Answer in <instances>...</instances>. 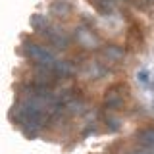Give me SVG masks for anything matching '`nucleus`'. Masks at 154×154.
<instances>
[{
    "instance_id": "nucleus-1",
    "label": "nucleus",
    "mask_w": 154,
    "mask_h": 154,
    "mask_svg": "<svg viewBox=\"0 0 154 154\" xmlns=\"http://www.w3.org/2000/svg\"><path fill=\"white\" fill-rule=\"evenodd\" d=\"M31 27L35 29L42 38H45L48 45L58 48V50H66V48L71 45L69 37H67L66 33H62V29H58L56 25H52V23L48 21L45 16H41V14L31 16Z\"/></svg>"
},
{
    "instance_id": "nucleus-2",
    "label": "nucleus",
    "mask_w": 154,
    "mask_h": 154,
    "mask_svg": "<svg viewBox=\"0 0 154 154\" xmlns=\"http://www.w3.org/2000/svg\"><path fill=\"white\" fill-rule=\"evenodd\" d=\"M21 54L27 58V60H31L35 67L38 69H48L52 71L58 62V58L52 54V50H48L45 45H41V42H35V41H29L25 38L21 45Z\"/></svg>"
},
{
    "instance_id": "nucleus-3",
    "label": "nucleus",
    "mask_w": 154,
    "mask_h": 154,
    "mask_svg": "<svg viewBox=\"0 0 154 154\" xmlns=\"http://www.w3.org/2000/svg\"><path fill=\"white\" fill-rule=\"evenodd\" d=\"M129 94V89L125 83H116L112 87H108V91L104 93V104L110 110H118L125 104V96Z\"/></svg>"
},
{
    "instance_id": "nucleus-4",
    "label": "nucleus",
    "mask_w": 154,
    "mask_h": 154,
    "mask_svg": "<svg viewBox=\"0 0 154 154\" xmlns=\"http://www.w3.org/2000/svg\"><path fill=\"white\" fill-rule=\"evenodd\" d=\"M75 41L79 42L83 48H98L100 46V38L98 35L93 31L91 27H85V25H79L75 31Z\"/></svg>"
},
{
    "instance_id": "nucleus-5",
    "label": "nucleus",
    "mask_w": 154,
    "mask_h": 154,
    "mask_svg": "<svg viewBox=\"0 0 154 154\" xmlns=\"http://www.w3.org/2000/svg\"><path fill=\"white\" fill-rule=\"evenodd\" d=\"M125 41H127V48L129 50H139L144 45V33L139 23H131L127 27V33H125Z\"/></svg>"
},
{
    "instance_id": "nucleus-6",
    "label": "nucleus",
    "mask_w": 154,
    "mask_h": 154,
    "mask_svg": "<svg viewBox=\"0 0 154 154\" xmlns=\"http://www.w3.org/2000/svg\"><path fill=\"white\" fill-rule=\"evenodd\" d=\"M71 4L69 2H66V0H54V2L50 4V12H52V16H56L58 19H66L71 16Z\"/></svg>"
},
{
    "instance_id": "nucleus-7",
    "label": "nucleus",
    "mask_w": 154,
    "mask_h": 154,
    "mask_svg": "<svg viewBox=\"0 0 154 154\" xmlns=\"http://www.w3.org/2000/svg\"><path fill=\"white\" fill-rule=\"evenodd\" d=\"M137 141L143 148L154 150V127H144L141 131H137Z\"/></svg>"
},
{
    "instance_id": "nucleus-8",
    "label": "nucleus",
    "mask_w": 154,
    "mask_h": 154,
    "mask_svg": "<svg viewBox=\"0 0 154 154\" xmlns=\"http://www.w3.org/2000/svg\"><path fill=\"white\" fill-rule=\"evenodd\" d=\"M104 56L108 62H122L125 58V50L118 45H108L104 46Z\"/></svg>"
},
{
    "instance_id": "nucleus-9",
    "label": "nucleus",
    "mask_w": 154,
    "mask_h": 154,
    "mask_svg": "<svg viewBox=\"0 0 154 154\" xmlns=\"http://www.w3.org/2000/svg\"><path fill=\"white\" fill-rule=\"evenodd\" d=\"M89 2L93 4L100 14H106V16L114 14V10H116V0H89Z\"/></svg>"
},
{
    "instance_id": "nucleus-10",
    "label": "nucleus",
    "mask_w": 154,
    "mask_h": 154,
    "mask_svg": "<svg viewBox=\"0 0 154 154\" xmlns=\"http://www.w3.org/2000/svg\"><path fill=\"white\" fill-rule=\"evenodd\" d=\"M108 73V67L102 66L100 62H93V64H89V75L94 77V79H98V77H104Z\"/></svg>"
},
{
    "instance_id": "nucleus-11",
    "label": "nucleus",
    "mask_w": 154,
    "mask_h": 154,
    "mask_svg": "<svg viewBox=\"0 0 154 154\" xmlns=\"http://www.w3.org/2000/svg\"><path fill=\"white\" fill-rule=\"evenodd\" d=\"M106 125H108L112 131H118L122 123H119V119H116V118H112V116H108V118H106Z\"/></svg>"
},
{
    "instance_id": "nucleus-12",
    "label": "nucleus",
    "mask_w": 154,
    "mask_h": 154,
    "mask_svg": "<svg viewBox=\"0 0 154 154\" xmlns=\"http://www.w3.org/2000/svg\"><path fill=\"white\" fill-rule=\"evenodd\" d=\"M139 79H141V81H143V83H146V81H148V73H146V71H144V69H143V71H141V73H139Z\"/></svg>"
},
{
    "instance_id": "nucleus-13",
    "label": "nucleus",
    "mask_w": 154,
    "mask_h": 154,
    "mask_svg": "<svg viewBox=\"0 0 154 154\" xmlns=\"http://www.w3.org/2000/svg\"><path fill=\"white\" fill-rule=\"evenodd\" d=\"M125 2H131V0H125Z\"/></svg>"
}]
</instances>
